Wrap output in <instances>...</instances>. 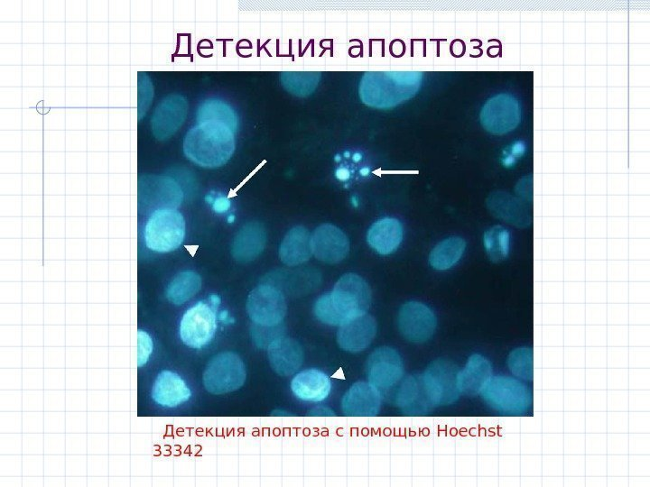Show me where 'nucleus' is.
Returning a JSON list of instances; mask_svg holds the SVG:
<instances>
[{
    "instance_id": "nucleus-39",
    "label": "nucleus",
    "mask_w": 650,
    "mask_h": 487,
    "mask_svg": "<svg viewBox=\"0 0 650 487\" xmlns=\"http://www.w3.org/2000/svg\"><path fill=\"white\" fill-rule=\"evenodd\" d=\"M368 171H369L368 168H363L362 170H360V174L365 176V175L368 174Z\"/></svg>"
},
{
    "instance_id": "nucleus-23",
    "label": "nucleus",
    "mask_w": 650,
    "mask_h": 487,
    "mask_svg": "<svg viewBox=\"0 0 650 487\" xmlns=\"http://www.w3.org/2000/svg\"><path fill=\"white\" fill-rule=\"evenodd\" d=\"M403 240V225L393 217H385L375 222L368 229L367 242L377 253L387 255L399 247Z\"/></svg>"
},
{
    "instance_id": "nucleus-40",
    "label": "nucleus",
    "mask_w": 650,
    "mask_h": 487,
    "mask_svg": "<svg viewBox=\"0 0 650 487\" xmlns=\"http://www.w3.org/2000/svg\"><path fill=\"white\" fill-rule=\"evenodd\" d=\"M234 218H235V216H234L233 215H231V216H228V221L229 223H232V222L234 221Z\"/></svg>"
},
{
    "instance_id": "nucleus-11",
    "label": "nucleus",
    "mask_w": 650,
    "mask_h": 487,
    "mask_svg": "<svg viewBox=\"0 0 650 487\" xmlns=\"http://www.w3.org/2000/svg\"><path fill=\"white\" fill-rule=\"evenodd\" d=\"M401 335L413 343H424L435 333L437 319L432 310L423 303L408 301L402 305L397 317Z\"/></svg>"
},
{
    "instance_id": "nucleus-6",
    "label": "nucleus",
    "mask_w": 650,
    "mask_h": 487,
    "mask_svg": "<svg viewBox=\"0 0 650 487\" xmlns=\"http://www.w3.org/2000/svg\"><path fill=\"white\" fill-rule=\"evenodd\" d=\"M480 395L490 408L505 414H523L532 402L531 391L525 384L501 375L491 377Z\"/></svg>"
},
{
    "instance_id": "nucleus-37",
    "label": "nucleus",
    "mask_w": 650,
    "mask_h": 487,
    "mask_svg": "<svg viewBox=\"0 0 650 487\" xmlns=\"http://www.w3.org/2000/svg\"><path fill=\"white\" fill-rule=\"evenodd\" d=\"M218 318L219 320L223 321V322H226V323L231 321V317H230V316L228 315V313L227 310H222V311H220L219 314L218 315Z\"/></svg>"
},
{
    "instance_id": "nucleus-13",
    "label": "nucleus",
    "mask_w": 650,
    "mask_h": 487,
    "mask_svg": "<svg viewBox=\"0 0 650 487\" xmlns=\"http://www.w3.org/2000/svg\"><path fill=\"white\" fill-rule=\"evenodd\" d=\"M150 397L162 409H175L190 400L192 391L186 380L172 370H162L154 378Z\"/></svg>"
},
{
    "instance_id": "nucleus-25",
    "label": "nucleus",
    "mask_w": 650,
    "mask_h": 487,
    "mask_svg": "<svg viewBox=\"0 0 650 487\" xmlns=\"http://www.w3.org/2000/svg\"><path fill=\"white\" fill-rule=\"evenodd\" d=\"M396 404L405 414L419 415L432 408L423 385L422 374L407 377L396 392Z\"/></svg>"
},
{
    "instance_id": "nucleus-5",
    "label": "nucleus",
    "mask_w": 650,
    "mask_h": 487,
    "mask_svg": "<svg viewBox=\"0 0 650 487\" xmlns=\"http://www.w3.org/2000/svg\"><path fill=\"white\" fill-rule=\"evenodd\" d=\"M218 308L208 298L184 312L179 325V336L186 346L200 350L211 343L218 327Z\"/></svg>"
},
{
    "instance_id": "nucleus-14",
    "label": "nucleus",
    "mask_w": 650,
    "mask_h": 487,
    "mask_svg": "<svg viewBox=\"0 0 650 487\" xmlns=\"http://www.w3.org/2000/svg\"><path fill=\"white\" fill-rule=\"evenodd\" d=\"M143 184L139 182V202L153 212L158 209L176 208L182 201L183 194L179 185L171 178L148 176Z\"/></svg>"
},
{
    "instance_id": "nucleus-8",
    "label": "nucleus",
    "mask_w": 650,
    "mask_h": 487,
    "mask_svg": "<svg viewBox=\"0 0 650 487\" xmlns=\"http://www.w3.org/2000/svg\"><path fill=\"white\" fill-rule=\"evenodd\" d=\"M459 370L451 362L437 359L432 362L422 374L428 399L432 406H443L455 402L460 392L457 388Z\"/></svg>"
},
{
    "instance_id": "nucleus-36",
    "label": "nucleus",
    "mask_w": 650,
    "mask_h": 487,
    "mask_svg": "<svg viewBox=\"0 0 650 487\" xmlns=\"http://www.w3.org/2000/svg\"><path fill=\"white\" fill-rule=\"evenodd\" d=\"M349 175H350L349 170H347L346 168H339L336 170V173H335V176L337 177V179H339V180H342V181L348 179Z\"/></svg>"
},
{
    "instance_id": "nucleus-21",
    "label": "nucleus",
    "mask_w": 650,
    "mask_h": 487,
    "mask_svg": "<svg viewBox=\"0 0 650 487\" xmlns=\"http://www.w3.org/2000/svg\"><path fill=\"white\" fill-rule=\"evenodd\" d=\"M266 244V232L258 222L244 225L235 236L231 253L233 258L239 262L255 260L264 251Z\"/></svg>"
},
{
    "instance_id": "nucleus-9",
    "label": "nucleus",
    "mask_w": 650,
    "mask_h": 487,
    "mask_svg": "<svg viewBox=\"0 0 650 487\" xmlns=\"http://www.w3.org/2000/svg\"><path fill=\"white\" fill-rule=\"evenodd\" d=\"M246 310L254 324L276 326L283 322L287 306L283 294L277 288L261 284L249 293Z\"/></svg>"
},
{
    "instance_id": "nucleus-4",
    "label": "nucleus",
    "mask_w": 650,
    "mask_h": 487,
    "mask_svg": "<svg viewBox=\"0 0 650 487\" xmlns=\"http://www.w3.org/2000/svg\"><path fill=\"white\" fill-rule=\"evenodd\" d=\"M185 220L175 208L158 209L152 212L144 228L145 245L156 253H170L183 243Z\"/></svg>"
},
{
    "instance_id": "nucleus-16",
    "label": "nucleus",
    "mask_w": 650,
    "mask_h": 487,
    "mask_svg": "<svg viewBox=\"0 0 650 487\" xmlns=\"http://www.w3.org/2000/svg\"><path fill=\"white\" fill-rule=\"evenodd\" d=\"M188 102L181 95H169L156 106L151 118L152 132L157 140L170 138L184 123Z\"/></svg>"
},
{
    "instance_id": "nucleus-10",
    "label": "nucleus",
    "mask_w": 650,
    "mask_h": 487,
    "mask_svg": "<svg viewBox=\"0 0 650 487\" xmlns=\"http://www.w3.org/2000/svg\"><path fill=\"white\" fill-rule=\"evenodd\" d=\"M481 125L489 133L504 134L520 123L521 111L517 99L506 93L489 98L480 111Z\"/></svg>"
},
{
    "instance_id": "nucleus-34",
    "label": "nucleus",
    "mask_w": 650,
    "mask_h": 487,
    "mask_svg": "<svg viewBox=\"0 0 650 487\" xmlns=\"http://www.w3.org/2000/svg\"><path fill=\"white\" fill-rule=\"evenodd\" d=\"M280 326V325H279ZM276 326H263L254 324L252 327V336L255 343L261 347L268 346L275 338L282 336L278 335L279 330Z\"/></svg>"
},
{
    "instance_id": "nucleus-7",
    "label": "nucleus",
    "mask_w": 650,
    "mask_h": 487,
    "mask_svg": "<svg viewBox=\"0 0 650 487\" xmlns=\"http://www.w3.org/2000/svg\"><path fill=\"white\" fill-rule=\"evenodd\" d=\"M246 379L242 359L234 352L216 354L203 372V385L212 394L221 395L240 389Z\"/></svg>"
},
{
    "instance_id": "nucleus-31",
    "label": "nucleus",
    "mask_w": 650,
    "mask_h": 487,
    "mask_svg": "<svg viewBox=\"0 0 650 487\" xmlns=\"http://www.w3.org/2000/svg\"><path fill=\"white\" fill-rule=\"evenodd\" d=\"M483 244L489 260L494 263L501 262L509 253L510 234L502 225H494L484 233Z\"/></svg>"
},
{
    "instance_id": "nucleus-32",
    "label": "nucleus",
    "mask_w": 650,
    "mask_h": 487,
    "mask_svg": "<svg viewBox=\"0 0 650 487\" xmlns=\"http://www.w3.org/2000/svg\"><path fill=\"white\" fill-rule=\"evenodd\" d=\"M510 371L522 379L533 377V352L531 348L520 347L511 352L508 357Z\"/></svg>"
},
{
    "instance_id": "nucleus-20",
    "label": "nucleus",
    "mask_w": 650,
    "mask_h": 487,
    "mask_svg": "<svg viewBox=\"0 0 650 487\" xmlns=\"http://www.w3.org/2000/svg\"><path fill=\"white\" fill-rule=\"evenodd\" d=\"M291 389L294 396L302 401L320 402L329 397L331 381L324 372L306 369L293 377Z\"/></svg>"
},
{
    "instance_id": "nucleus-15",
    "label": "nucleus",
    "mask_w": 650,
    "mask_h": 487,
    "mask_svg": "<svg viewBox=\"0 0 650 487\" xmlns=\"http://www.w3.org/2000/svg\"><path fill=\"white\" fill-rule=\"evenodd\" d=\"M312 254L319 261L335 264L344 260L349 251V240L346 234L331 224L318 226L311 238Z\"/></svg>"
},
{
    "instance_id": "nucleus-3",
    "label": "nucleus",
    "mask_w": 650,
    "mask_h": 487,
    "mask_svg": "<svg viewBox=\"0 0 650 487\" xmlns=\"http://www.w3.org/2000/svg\"><path fill=\"white\" fill-rule=\"evenodd\" d=\"M234 131L219 121L199 122L183 139V152L203 168H218L232 157L236 143Z\"/></svg>"
},
{
    "instance_id": "nucleus-30",
    "label": "nucleus",
    "mask_w": 650,
    "mask_h": 487,
    "mask_svg": "<svg viewBox=\"0 0 650 487\" xmlns=\"http://www.w3.org/2000/svg\"><path fill=\"white\" fill-rule=\"evenodd\" d=\"M197 120L219 121L226 124L234 132L237 128V117L233 108L220 99H207L201 103L197 111Z\"/></svg>"
},
{
    "instance_id": "nucleus-17",
    "label": "nucleus",
    "mask_w": 650,
    "mask_h": 487,
    "mask_svg": "<svg viewBox=\"0 0 650 487\" xmlns=\"http://www.w3.org/2000/svg\"><path fill=\"white\" fill-rule=\"evenodd\" d=\"M381 401L379 389L368 381H358L344 394L341 409L349 417H374L380 410Z\"/></svg>"
},
{
    "instance_id": "nucleus-2",
    "label": "nucleus",
    "mask_w": 650,
    "mask_h": 487,
    "mask_svg": "<svg viewBox=\"0 0 650 487\" xmlns=\"http://www.w3.org/2000/svg\"><path fill=\"white\" fill-rule=\"evenodd\" d=\"M422 78V72L417 70L367 71L360 79L358 95L369 107L391 109L413 98Z\"/></svg>"
},
{
    "instance_id": "nucleus-19",
    "label": "nucleus",
    "mask_w": 650,
    "mask_h": 487,
    "mask_svg": "<svg viewBox=\"0 0 650 487\" xmlns=\"http://www.w3.org/2000/svg\"><path fill=\"white\" fill-rule=\"evenodd\" d=\"M267 356L272 369L277 374L289 376L302 364L303 350L296 340L279 336L267 346Z\"/></svg>"
},
{
    "instance_id": "nucleus-28",
    "label": "nucleus",
    "mask_w": 650,
    "mask_h": 487,
    "mask_svg": "<svg viewBox=\"0 0 650 487\" xmlns=\"http://www.w3.org/2000/svg\"><path fill=\"white\" fill-rule=\"evenodd\" d=\"M465 249L466 242L463 238L448 237L437 244L431 251L429 263L435 270H448L460 261Z\"/></svg>"
},
{
    "instance_id": "nucleus-26",
    "label": "nucleus",
    "mask_w": 650,
    "mask_h": 487,
    "mask_svg": "<svg viewBox=\"0 0 650 487\" xmlns=\"http://www.w3.org/2000/svg\"><path fill=\"white\" fill-rule=\"evenodd\" d=\"M487 203L494 216L515 227L526 228L532 223L525 207L507 194H492Z\"/></svg>"
},
{
    "instance_id": "nucleus-29",
    "label": "nucleus",
    "mask_w": 650,
    "mask_h": 487,
    "mask_svg": "<svg viewBox=\"0 0 650 487\" xmlns=\"http://www.w3.org/2000/svg\"><path fill=\"white\" fill-rule=\"evenodd\" d=\"M317 71H283L281 73L283 87L297 96H308L313 93L320 79Z\"/></svg>"
},
{
    "instance_id": "nucleus-12",
    "label": "nucleus",
    "mask_w": 650,
    "mask_h": 487,
    "mask_svg": "<svg viewBox=\"0 0 650 487\" xmlns=\"http://www.w3.org/2000/svg\"><path fill=\"white\" fill-rule=\"evenodd\" d=\"M365 370L368 382L379 390H387L402 379L404 364L396 350L381 346L368 356Z\"/></svg>"
},
{
    "instance_id": "nucleus-35",
    "label": "nucleus",
    "mask_w": 650,
    "mask_h": 487,
    "mask_svg": "<svg viewBox=\"0 0 650 487\" xmlns=\"http://www.w3.org/2000/svg\"><path fill=\"white\" fill-rule=\"evenodd\" d=\"M206 199L208 202L211 203L213 210L218 214L227 212L231 206L230 200L224 196L215 198L211 195H208Z\"/></svg>"
},
{
    "instance_id": "nucleus-22",
    "label": "nucleus",
    "mask_w": 650,
    "mask_h": 487,
    "mask_svg": "<svg viewBox=\"0 0 650 487\" xmlns=\"http://www.w3.org/2000/svg\"><path fill=\"white\" fill-rule=\"evenodd\" d=\"M492 377V366L481 354H472L465 367L457 373V388L460 394L474 396L480 394Z\"/></svg>"
},
{
    "instance_id": "nucleus-24",
    "label": "nucleus",
    "mask_w": 650,
    "mask_h": 487,
    "mask_svg": "<svg viewBox=\"0 0 650 487\" xmlns=\"http://www.w3.org/2000/svg\"><path fill=\"white\" fill-rule=\"evenodd\" d=\"M311 238V234L304 226L291 228L279 248L281 261L289 266L300 265L309 261L312 254Z\"/></svg>"
},
{
    "instance_id": "nucleus-27",
    "label": "nucleus",
    "mask_w": 650,
    "mask_h": 487,
    "mask_svg": "<svg viewBox=\"0 0 650 487\" xmlns=\"http://www.w3.org/2000/svg\"><path fill=\"white\" fill-rule=\"evenodd\" d=\"M201 285V278L196 271H181L167 285L166 299L173 305H182L200 290Z\"/></svg>"
},
{
    "instance_id": "nucleus-1",
    "label": "nucleus",
    "mask_w": 650,
    "mask_h": 487,
    "mask_svg": "<svg viewBox=\"0 0 650 487\" xmlns=\"http://www.w3.org/2000/svg\"><path fill=\"white\" fill-rule=\"evenodd\" d=\"M371 303V289L367 281L355 273L341 276L331 292L315 301L313 312L320 322L340 326L366 314Z\"/></svg>"
},
{
    "instance_id": "nucleus-33",
    "label": "nucleus",
    "mask_w": 650,
    "mask_h": 487,
    "mask_svg": "<svg viewBox=\"0 0 650 487\" xmlns=\"http://www.w3.org/2000/svg\"><path fill=\"white\" fill-rule=\"evenodd\" d=\"M154 352V342L152 335L145 330L137 331V366L146 367Z\"/></svg>"
},
{
    "instance_id": "nucleus-18",
    "label": "nucleus",
    "mask_w": 650,
    "mask_h": 487,
    "mask_svg": "<svg viewBox=\"0 0 650 487\" xmlns=\"http://www.w3.org/2000/svg\"><path fill=\"white\" fill-rule=\"evenodd\" d=\"M376 334V322L366 313L340 326L337 332V342L342 350L358 353L370 345Z\"/></svg>"
},
{
    "instance_id": "nucleus-38",
    "label": "nucleus",
    "mask_w": 650,
    "mask_h": 487,
    "mask_svg": "<svg viewBox=\"0 0 650 487\" xmlns=\"http://www.w3.org/2000/svg\"><path fill=\"white\" fill-rule=\"evenodd\" d=\"M360 159H361V154H360V153L357 152V153L354 154L353 160H354L355 161H358Z\"/></svg>"
}]
</instances>
